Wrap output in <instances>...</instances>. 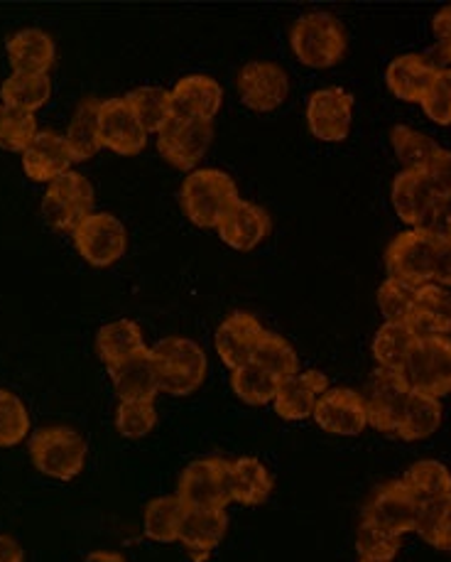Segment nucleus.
<instances>
[{"mask_svg": "<svg viewBox=\"0 0 451 562\" xmlns=\"http://www.w3.org/2000/svg\"><path fill=\"white\" fill-rule=\"evenodd\" d=\"M180 196L189 222L202 228L222 226L226 214L240 200L234 177L216 168L189 172Z\"/></svg>", "mask_w": 451, "mask_h": 562, "instance_id": "nucleus-1", "label": "nucleus"}, {"mask_svg": "<svg viewBox=\"0 0 451 562\" xmlns=\"http://www.w3.org/2000/svg\"><path fill=\"white\" fill-rule=\"evenodd\" d=\"M87 440L67 425H49L30 437V460L42 474L59 482H71L79 476L87 464Z\"/></svg>", "mask_w": 451, "mask_h": 562, "instance_id": "nucleus-2", "label": "nucleus"}, {"mask_svg": "<svg viewBox=\"0 0 451 562\" xmlns=\"http://www.w3.org/2000/svg\"><path fill=\"white\" fill-rule=\"evenodd\" d=\"M295 57L312 69H329L346 55L343 25L331 13L302 15L290 33Z\"/></svg>", "mask_w": 451, "mask_h": 562, "instance_id": "nucleus-3", "label": "nucleus"}, {"mask_svg": "<svg viewBox=\"0 0 451 562\" xmlns=\"http://www.w3.org/2000/svg\"><path fill=\"white\" fill-rule=\"evenodd\" d=\"M442 236L422 228L397 234L385 251L387 278L401 280L410 288H422L435 283V263Z\"/></svg>", "mask_w": 451, "mask_h": 562, "instance_id": "nucleus-4", "label": "nucleus"}, {"mask_svg": "<svg viewBox=\"0 0 451 562\" xmlns=\"http://www.w3.org/2000/svg\"><path fill=\"white\" fill-rule=\"evenodd\" d=\"M160 367V391L170 395H189L202 389L206 379V353L194 339L167 337L153 347Z\"/></svg>", "mask_w": 451, "mask_h": 562, "instance_id": "nucleus-5", "label": "nucleus"}, {"mask_svg": "<svg viewBox=\"0 0 451 562\" xmlns=\"http://www.w3.org/2000/svg\"><path fill=\"white\" fill-rule=\"evenodd\" d=\"M403 379L413 393L442 401L451 393V337H419L407 357Z\"/></svg>", "mask_w": 451, "mask_h": 562, "instance_id": "nucleus-6", "label": "nucleus"}, {"mask_svg": "<svg viewBox=\"0 0 451 562\" xmlns=\"http://www.w3.org/2000/svg\"><path fill=\"white\" fill-rule=\"evenodd\" d=\"M177 496L187 508L226 512L230 498V462L222 457H206L187 467L177 486Z\"/></svg>", "mask_w": 451, "mask_h": 562, "instance_id": "nucleus-7", "label": "nucleus"}, {"mask_svg": "<svg viewBox=\"0 0 451 562\" xmlns=\"http://www.w3.org/2000/svg\"><path fill=\"white\" fill-rule=\"evenodd\" d=\"M71 234L79 256L93 268H109L128 251V228L109 212H93Z\"/></svg>", "mask_w": 451, "mask_h": 562, "instance_id": "nucleus-8", "label": "nucleus"}, {"mask_svg": "<svg viewBox=\"0 0 451 562\" xmlns=\"http://www.w3.org/2000/svg\"><path fill=\"white\" fill-rule=\"evenodd\" d=\"M419 512H422V504L417 502V496L405 486L403 479H395V482L375 488L363 508L361 520L385 530V533L403 538L417 528Z\"/></svg>", "mask_w": 451, "mask_h": 562, "instance_id": "nucleus-9", "label": "nucleus"}, {"mask_svg": "<svg viewBox=\"0 0 451 562\" xmlns=\"http://www.w3.org/2000/svg\"><path fill=\"white\" fill-rule=\"evenodd\" d=\"M42 212L47 222L59 232H75L83 218L93 214V187L77 170L57 177L47 184Z\"/></svg>", "mask_w": 451, "mask_h": 562, "instance_id": "nucleus-10", "label": "nucleus"}, {"mask_svg": "<svg viewBox=\"0 0 451 562\" xmlns=\"http://www.w3.org/2000/svg\"><path fill=\"white\" fill-rule=\"evenodd\" d=\"M410 393L413 391L407 386V381L403 379L401 371L377 367L371 373L369 386H365V393H363L365 415H369L371 428L385 435H395L405 413V405L410 401Z\"/></svg>", "mask_w": 451, "mask_h": 562, "instance_id": "nucleus-11", "label": "nucleus"}, {"mask_svg": "<svg viewBox=\"0 0 451 562\" xmlns=\"http://www.w3.org/2000/svg\"><path fill=\"white\" fill-rule=\"evenodd\" d=\"M214 138L212 123L172 116V121L157 133V150L172 168L194 172Z\"/></svg>", "mask_w": 451, "mask_h": 562, "instance_id": "nucleus-12", "label": "nucleus"}, {"mask_svg": "<svg viewBox=\"0 0 451 562\" xmlns=\"http://www.w3.org/2000/svg\"><path fill=\"white\" fill-rule=\"evenodd\" d=\"M393 206L395 214L401 216L410 228H422V232H432L439 204L442 196L435 192V187L429 184L425 172H401L393 180Z\"/></svg>", "mask_w": 451, "mask_h": 562, "instance_id": "nucleus-13", "label": "nucleus"}, {"mask_svg": "<svg viewBox=\"0 0 451 562\" xmlns=\"http://www.w3.org/2000/svg\"><path fill=\"white\" fill-rule=\"evenodd\" d=\"M353 97L341 87L314 91L307 101V126L317 140L341 143L349 138Z\"/></svg>", "mask_w": 451, "mask_h": 562, "instance_id": "nucleus-14", "label": "nucleus"}, {"mask_svg": "<svg viewBox=\"0 0 451 562\" xmlns=\"http://www.w3.org/2000/svg\"><path fill=\"white\" fill-rule=\"evenodd\" d=\"M99 131L103 148L123 155V158H133L148 145V131L143 128V123L135 116L125 97L101 101Z\"/></svg>", "mask_w": 451, "mask_h": 562, "instance_id": "nucleus-15", "label": "nucleus"}, {"mask_svg": "<svg viewBox=\"0 0 451 562\" xmlns=\"http://www.w3.org/2000/svg\"><path fill=\"white\" fill-rule=\"evenodd\" d=\"M238 93L248 109L268 113L280 109L290 93V81L285 69L275 61H248L238 71Z\"/></svg>", "mask_w": 451, "mask_h": 562, "instance_id": "nucleus-16", "label": "nucleus"}, {"mask_svg": "<svg viewBox=\"0 0 451 562\" xmlns=\"http://www.w3.org/2000/svg\"><path fill=\"white\" fill-rule=\"evenodd\" d=\"M314 423L324 432L356 437L369 428L363 395L353 389H329L314 405Z\"/></svg>", "mask_w": 451, "mask_h": 562, "instance_id": "nucleus-17", "label": "nucleus"}, {"mask_svg": "<svg viewBox=\"0 0 451 562\" xmlns=\"http://www.w3.org/2000/svg\"><path fill=\"white\" fill-rule=\"evenodd\" d=\"M266 335V327L260 322L248 315V312H234L226 317L216 329L214 345L216 353L230 371H236L246 363L253 361V353L260 337Z\"/></svg>", "mask_w": 451, "mask_h": 562, "instance_id": "nucleus-18", "label": "nucleus"}, {"mask_svg": "<svg viewBox=\"0 0 451 562\" xmlns=\"http://www.w3.org/2000/svg\"><path fill=\"white\" fill-rule=\"evenodd\" d=\"M113 391L121 401H155L160 391V367L153 349H143L109 369Z\"/></svg>", "mask_w": 451, "mask_h": 562, "instance_id": "nucleus-19", "label": "nucleus"}, {"mask_svg": "<svg viewBox=\"0 0 451 562\" xmlns=\"http://www.w3.org/2000/svg\"><path fill=\"white\" fill-rule=\"evenodd\" d=\"M71 150L67 138L57 131H37L33 143L23 150V170L35 182H55L71 170Z\"/></svg>", "mask_w": 451, "mask_h": 562, "instance_id": "nucleus-20", "label": "nucleus"}, {"mask_svg": "<svg viewBox=\"0 0 451 562\" xmlns=\"http://www.w3.org/2000/svg\"><path fill=\"white\" fill-rule=\"evenodd\" d=\"M327 391L329 379L322 371H300L280 383L272 405L282 420H307L312 418L314 405Z\"/></svg>", "mask_w": 451, "mask_h": 562, "instance_id": "nucleus-21", "label": "nucleus"}, {"mask_svg": "<svg viewBox=\"0 0 451 562\" xmlns=\"http://www.w3.org/2000/svg\"><path fill=\"white\" fill-rule=\"evenodd\" d=\"M222 103H224L222 85L206 75L182 77L172 89L174 116L212 123V119H216V113L222 111Z\"/></svg>", "mask_w": 451, "mask_h": 562, "instance_id": "nucleus-22", "label": "nucleus"}, {"mask_svg": "<svg viewBox=\"0 0 451 562\" xmlns=\"http://www.w3.org/2000/svg\"><path fill=\"white\" fill-rule=\"evenodd\" d=\"M216 232L226 246L234 248V251L246 254V251H253V248H258L268 238L270 216L263 206L238 200Z\"/></svg>", "mask_w": 451, "mask_h": 562, "instance_id": "nucleus-23", "label": "nucleus"}, {"mask_svg": "<svg viewBox=\"0 0 451 562\" xmlns=\"http://www.w3.org/2000/svg\"><path fill=\"white\" fill-rule=\"evenodd\" d=\"M437 71L439 67L435 61H429L422 55H401L387 65L385 81L393 97L405 103H422Z\"/></svg>", "mask_w": 451, "mask_h": 562, "instance_id": "nucleus-24", "label": "nucleus"}, {"mask_svg": "<svg viewBox=\"0 0 451 562\" xmlns=\"http://www.w3.org/2000/svg\"><path fill=\"white\" fill-rule=\"evenodd\" d=\"M407 325L417 337H449L451 331V293L447 288L429 283L417 288L415 305Z\"/></svg>", "mask_w": 451, "mask_h": 562, "instance_id": "nucleus-25", "label": "nucleus"}, {"mask_svg": "<svg viewBox=\"0 0 451 562\" xmlns=\"http://www.w3.org/2000/svg\"><path fill=\"white\" fill-rule=\"evenodd\" d=\"M8 59L13 71L23 75H47L49 67L55 65V40L40 27H23L8 40Z\"/></svg>", "mask_w": 451, "mask_h": 562, "instance_id": "nucleus-26", "label": "nucleus"}, {"mask_svg": "<svg viewBox=\"0 0 451 562\" xmlns=\"http://www.w3.org/2000/svg\"><path fill=\"white\" fill-rule=\"evenodd\" d=\"M226 530H228V514L226 512L187 508L180 543L187 548L189 555L196 560H204L226 538Z\"/></svg>", "mask_w": 451, "mask_h": 562, "instance_id": "nucleus-27", "label": "nucleus"}, {"mask_svg": "<svg viewBox=\"0 0 451 562\" xmlns=\"http://www.w3.org/2000/svg\"><path fill=\"white\" fill-rule=\"evenodd\" d=\"M272 492V474L258 457L230 462V498L244 506H260Z\"/></svg>", "mask_w": 451, "mask_h": 562, "instance_id": "nucleus-28", "label": "nucleus"}, {"mask_svg": "<svg viewBox=\"0 0 451 562\" xmlns=\"http://www.w3.org/2000/svg\"><path fill=\"white\" fill-rule=\"evenodd\" d=\"M442 420H444L442 401L425 393H410V401L405 405V413L395 435L405 442L427 440V437H432L439 428H442Z\"/></svg>", "mask_w": 451, "mask_h": 562, "instance_id": "nucleus-29", "label": "nucleus"}, {"mask_svg": "<svg viewBox=\"0 0 451 562\" xmlns=\"http://www.w3.org/2000/svg\"><path fill=\"white\" fill-rule=\"evenodd\" d=\"M143 349H148L143 339V329L133 319L111 322V325H103L97 335V353L106 363V369L135 357Z\"/></svg>", "mask_w": 451, "mask_h": 562, "instance_id": "nucleus-30", "label": "nucleus"}, {"mask_svg": "<svg viewBox=\"0 0 451 562\" xmlns=\"http://www.w3.org/2000/svg\"><path fill=\"white\" fill-rule=\"evenodd\" d=\"M99 111H101V101L81 99L75 116H71L65 138L75 162L91 160L93 155L103 148L101 131H99Z\"/></svg>", "mask_w": 451, "mask_h": 562, "instance_id": "nucleus-31", "label": "nucleus"}, {"mask_svg": "<svg viewBox=\"0 0 451 562\" xmlns=\"http://www.w3.org/2000/svg\"><path fill=\"white\" fill-rule=\"evenodd\" d=\"M415 329L407 322H383V327L373 337V359L381 369L401 371L405 369L407 357L417 345Z\"/></svg>", "mask_w": 451, "mask_h": 562, "instance_id": "nucleus-32", "label": "nucleus"}, {"mask_svg": "<svg viewBox=\"0 0 451 562\" xmlns=\"http://www.w3.org/2000/svg\"><path fill=\"white\" fill-rule=\"evenodd\" d=\"M187 506L180 496H157L145 506L143 530L155 543H177L182 533Z\"/></svg>", "mask_w": 451, "mask_h": 562, "instance_id": "nucleus-33", "label": "nucleus"}, {"mask_svg": "<svg viewBox=\"0 0 451 562\" xmlns=\"http://www.w3.org/2000/svg\"><path fill=\"white\" fill-rule=\"evenodd\" d=\"M391 145L395 150V158L403 165V172H425L435 155L442 150V145L435 138H429V135L410 126H393Z\"/></svg>", "mask_w": 451, "mask_h": 562, "instance_id": "nucleus-34", "label": "nucleus"}, {"mask_svg": "<svg viewBox=\"0 0 451 562\" xmlns=\"http://www.w3.org/2000/svg\"><path fill=\"white\" fill-rule=\"evenodd\" d=\"M125 101L131 103V109L143 123V128L155 135L160 133L174 116L172 91H167L162 87H138L128 91Z\"/></svg>", "mask_w": 451, "mask_h": 562, "instance_id": "nucleus-35", "label": "nucleus"}, {"mask_svg": "<svg viewBox=\"0 0 451 562\" xmlns=\"http://www.w3.org/2000/svg\"><path fill=\"white\" fill-rule=\"evenodd\" d=\"M49 93V75H23V71H13V75L3 81V87H0V99H3V103L30 113L45 106Z\"/></svg>", "mask_w": 451, "mask_h": 562, "instance_id": "nucleus-36", "label": "nucleus"}, {"mask_svg": "<svg viewBox=\"0 0 451 562\" xmlns=\"http://www.w3.org/2000/svg\"><path fill=\"white\" fill-rule=\"evenodd\" d=\"M405 486L417 496L419 504L451 494V472L439 460H419L403 476Z\"/></svg>", "mask_w": 451, "mask_h": 562, "instance_id": "nucleus-37", "label": "nucleus"}, {"mask_svg": "<svg viewBox=\"0 0 451 562\" xmlns=\"http://www.w3.org/2000/svg\"><path fill=\"white\" fill-rule=\"evenodd\" d=\"M253 363H258L260 369H266L270 376H275L280 383L300 373V357L295 347H292L287 339H282L280 335H275V331H268V329L258 341Z\"/></svg>", "mask_w": 451, "mask_h": 562, "instance_id": "nucleus-38", "label": "nucleus"}, {"mask_svg": "<svg viewBox=\"0 0 451 562\" xmlns=\"http://www.w3.org/2000/svg\"><path fill=\"white\" fill-rule=\"evenodd\" d=\"M230 386H234V393L246 405H268L275 401L280 381L270 376L266 369H260L258 363L250 361L246 367L230 373Z\"/></svg>", "mask_w": 451, "mask_h": 562, "instance_id": "nucleus-39", "label": "nucleus"}, {"mask_svg": "<svg viewBox=\"0 0 451 562\" xmlns=\"http://www.w3.org/2000/svg\"><path fill=\"white\" fill-rule=\"evenodd\" d=\"M415 533L435 550H451V494L422 504Z\"/></svg>", "mask_w": 451, "mask_h": 562, "instance_id": "nucleus-40", "label": "nucleus"}, {"mask_svg": "<svg viewBox=\"0 0 451 562\" xmlns=\"http://www.w3.org/2000/svg\"><path fill=\"white\" fill-rule=\"evenodd\" d=\"M37 135L35 113L0 103V148L23 153Z\"/></svg>", "mask_w": 451, "mask_h": 562, "instance_id": "nucleus-41", "label": "nucleus"}, {"mask_svg": "<svg viewBox=\"0 0 451 562\" xmlns=\"http://www.w3.org/2000/svg\"><path fill=\"white\" fill-rule=\"evenodd\" d=\"M30 435V413L15 393L0 389V447H15Z\"/></svg>", "mask_w": 451, "mask_h": 562, "instance_id": "nucleus-42", "label": "nucleus"}, {"mask_svg": "<svg viewBox=\"0 0 451 562\" xmlns=\"http://www.w3.org/2000/svg\"><path fill=\"white\" fill-rule=\"evenodd\" d=\"M157 425L155 401H121L115 411V430L128 440H140L150 435Z\"/></svg>", "mask_w": 451, "mask_h": 562, "instance_id": "nucleus-43", "label": "nucleus"}, {"mask_svg": "<svg viewBox=\"0 0 451 562\" xmlns=\"http://www.w3.org/2000/svg\"><path fill=\"white\" fill-rule=\"evenodd\" d=\"M401 546H403V538L385 533V530L361 520L359 533H356V550H359L361 560L393 562L395 555L401 553Z\"/></svg>", "mask_w": 451, "mask_h": 562, "instance_id": "nucleus-44", "label": "nucleus"}, {"mask_svg": "<svg viewBox=\"0 0 451 562\" xmlns=\"http://www.w3.org/2000/svg\"><path fill=\"white\" fill-rule=\"evenodd\" d=\"M415 295L417 288L387 278L385 283L377 288V310L383 312L385 322H407L415 305Z\"/></svg>", "mask_w": 451, "mask_h": 562, "instance_id": "nucleus-45", "label": "nucleus"}, {"mask_svg": "<svg viewBox=\"0 0 451 562\" xmlns=\"http://www.w3.org/2000/svg\"><path fill=\"white\" fill-rule=\"evenodd\" d=\"M422 111L437 126H451V69H439L422 99Z\"/></svg>", "mask_w": 451, "mask_h": 562, "instance_id": "nucleus-46", "label": "nucleus"}, {"mask_svg": "<svg viewBox=\"0 0 451 562\" xmlns=\"http://www.w3.org/2000/svg\"><path fill=\"white\" fill-rule=\"evenodd\" d=\"M429 184L435 187V192L442 196H449L451 194V150L442 148L439 150L432 162H429V168L425 170Z\"/></svg>", "mask_w": 451, "mask_h": 562, "instance_id": "nucleus-47", "label": "nucleus"}, {"mask_svg": "<svg viewBox=\"0 0 451 562\" xmlns=\"http://www.w3.org/2000/svg\"><path fill=\"white\" fill-rule=\"evenodd\" d=\"M432 33L437 37V52L442 61H451V5L442 8L432 20Z\"/></svg>", "mask_w": 451, "mask_h": 562, "instance_id": "nucleus-48", "label": "nucleus"}, {"mask_svg": "<svg viewBox=\"0 0 451 562\" xmlns=\"http://www.w3.org/2000/svg\"><path fill=\"white\" fill-rule=\"evenodd\" d=\"M435 283L442 288H451V238L439 241L437 263H435Z\"/></svg>", "mask_w": 451, "mask_h": 562, "instance_id": "nucleus-49", "label": "nucleus"}, {"mask_svg": "<svg viewBox=\"0 0 451 562\" xmlns=\"http://www.w3.org/2000/svg\"><path fill=\"white\" fill-rule=\"evenodd\" d=\"M0 562H25V553L18 540L3 533H0Z\"/></svg>", "mask_w": 451, "mask_h": 562, "instance_id": "nucleus-50", "label": "nucleus"}, {"mask_svg": "<svg viewBox=\"0 0 451 562\" xmlns=\"http://www.w3.org/2000/svg\"><path fill=\"white\" fill-rule=\"evenodd\" d=\"M432 232L437 236H444L451 238V194L444 196L442 204H439V214H437V222Z\"/></svg>", "mask_w": 451, "mask_h": 562, "instance_id": "nucleus-51", "label": "nucleus"}, {"mask_svg": "<svg viewBox=\"0 0 451 562\" xmlns=\"http://www.w3.org/2000/svg\"><path fill=\"white\" fill-rule=\"evenodd\" d=\"M83 562H128L121 553H115V550H93Z\"/></svg>", "mask_w": 451, "mask_h": 562, "instance_id": "nucleus-52", "label": "nucleus"}, {"mask_svg": "<svg viewBox=\"0 0 451 562\" xmlns=\"http://www.w3.org/2000/svg\"><path fill=\"white\" fill-rule=\"evenodd\" d=\"M361 562H373V560H361Z\"/></svg>", "mask_w": 451, "mask_h": 562, "instance_id": "nucleus-53", "label": "nucleus"}]
</instances>
